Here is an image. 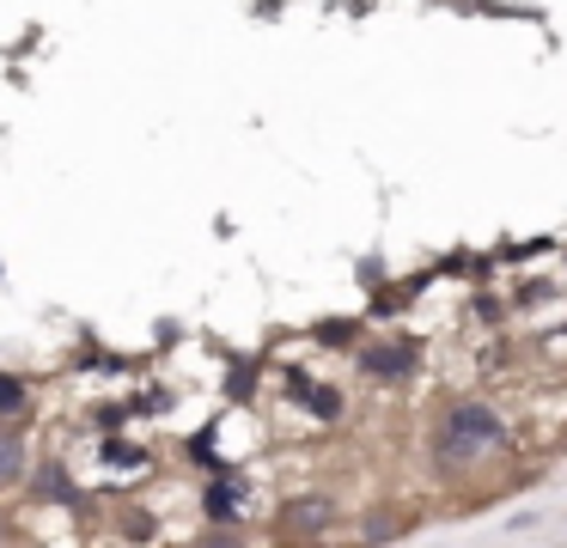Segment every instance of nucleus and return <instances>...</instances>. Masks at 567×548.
Masks as SVG:
<instances>
[{"mask_svg":"<svg viewBox=\"0 0 567 548\" xmlns=\"http://www.w3.org/2000/svg\"><path fill=\"white\" fill-rule=\"evenodd\" d=\"M501 438H506L501 414L482 409V402H464V409L445 414L440 438H433V457H440V463H476V457H488Z\"/></svg>","mask_w":567,"mask_h":548,"instance_id":"nucleus-1","label":"nucleus"},{"mask_svg":"<svg viewBox=\"0 0 567 548\" xmlns=\"http://www.w3.org/2000/svg\"><path fill=\"white\" fill-rule=\"evenodd\" d=\"M336 518H342V506L330 494H299L281 506V536H323Z\"/></svg>","mask_w":567,"mask_h":548,"instance_id":"nucleus-2","label":"nucleus"},{"mask_svg":"<svg viewBox=\"0 0 567 548\" xmlns=\"http://www.w3.org/2000/svg\"><path fill=\"white\" fill-rule=\"evenodd\" d=\"M360 365H367V378H409L415 353H409V348H372Z\"/></svg>","mask_w":567,"mask_h":548,"instance_id":"nucleus-3","label":"nucleus"},{"mask_svg":"<svg viewBox=\"0 0 567 548\" xmlns=\"http://www.w3.org/2000/svg\"><path fill=\"white\" fill-rule=\"evenodd\" d=\"M25 475V438L19 433H0V487H13Z\"/></svg>","mask_w":567,"mask_h":548,"instance_id":"nucleus-4","label":"nucleus"},{"mask_svg":"<svg viewBox=\"0 0 567 548\" xmlns=\"http://www.w3.org/2000/svg\"><path fill=\"white\" fill-rule=\"evenodd\" d=\"M208 518L238 524V518H245V494H233L226 482H214V487H208Z\"/></svg>","mask_w":567,"mask_h":548,"instance_id":"nucleus-5","label":"nucleus"},{"mask_svg":"<svg viewBox=\"0 0 567 548\" xmlns=\"http://www.w3.org/2000/svg\"><path fill=\"white\" fill-rule=\"evenodd\" d=\"M31 487H38L43 499H74V482H68V469H62V463H43V469L31 475Z\"/></svg>","mask_w":567,"mask_h":548,"instance_id":"nucleus-6","label":"nucleus"},{"mask_svg":"<svg viewBox=\"0 0 567 548\" xmlns=\"http://www.w3.org/2000/svg\"><path fill=\"white\" fill-rule=\"evenodd\" d=\"M25 402V390H19V378H0V409H19Z\"/></svg>","mask_w":567,"mask_h":548,"instance_id":"nucleus-7","label":"nucleus"}]
</instances>
